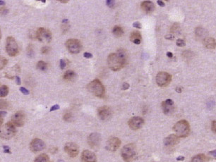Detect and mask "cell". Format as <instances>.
<instances>
[{"instance_id": "1", "label": "cell", "mask_w": 216, "mask_h": 162, "mask_svg": "<svg viewBox=\"0 0 216 162\" xmlns=\"http://www.w3.org/2000/svg\"><path fill=\"white\" fill-rule=\"evenodd\" d=\"M127 63V54L124 49H119L116 53H112L108 56L107 64L113 71L121 70Z\"/></svg>"}, {"instance_id": "2", "label": "cell", "mask_w": 216, "mask_h": 162, "mask_svg": "<svg viewBox=\"0 0 216 162\" xmlns=\"http://www.w3.org/2000/svg\"><path fill=\"white\" fill-rule=\"evenodd\" d=\"M87 89L90 92L93 94L95 96L102 98L105 95V87L99 80L95 79L91 81L87 85Z\"/></svg>"}, {"instance_id": "3", "label": "cell", "mask_w": 216, "mask_h": 162, "mask_svg": "<svg viewBox=\"0 0 216 162\" xmlns=\"http://www.w3.org/2000/svg\"><path fill=\"white\" fill-rule=\"evenodd\" d=\"M174 131L179 137H186L189 135L190 126L189 123L185 120L179 121L174 126Z\"/></svg>"}, {"instance_id": "4", "label": "cell", "mask_w": 216, "mask_h": 162, "mask_svg": "<svg viewBox=\"0 0 216 162\" xmlns=\"http://www.w3.org/2000/svg\"><path fill=\"white\" fill-rule=\"evenodd\" d=\"M121 157L126 162L133 161L136 156V148L133 144H128L122 148Z\"/></svg>"}, {"instance_id": "5", "label": "cell", "mask_w": 216, "mask_h": 162, "mask_svg": "<svg viewBox=\"0 0 216 162\" xmlns=\"http://www.w3.org/2000/svg\"><path fill=\"white\" fill-rule=\"evenodd\" d=\"M16 132V130L14 124L12 122H9L1 127V137L5 140H9L15 135Z\"/></svg>"}, {"instance_id": "6", "label": "cell", "mask_w": 216, "mask_h": 162, "mask_svg": "<svg viewBox=\"0 0 216 162\" xmlns=\"http://www.w3.org/2000/svg\"><path fill=\"white\" fill-rule=\"evenodd\" d=\"M7 52L10 57H16L19 54V46L16 40L13 37H8L6 44Z\"/></svg>"}, {"instance_id": "7", "label": "cell", "mask_w": 216, "mask_h": 162, "mask_svg": "<svg viewBox=\"0 0 216 162\" xmlns=\"http://www.w3.org/2000/svg\"><path fill=\"white\" fill-rule=\"evenodd\" d=\"M36 37L40 42L43 43H49L52 40V33L46 28H40L36 32Z\"/></svg>"}, {"instance_id": "8", "label": "cell", "mask_w": 216, "mask_h": 162, "mask_svg": "<svg viewBox=\"0 0 216 162\" xmlns=\"http://www.w3.org/2000/svg\"><path fill=\"white\" fill-rule=\"evenodd\" d=\"M66 47L71 54H78L81 51L82 45L80 41L76 39H69L66 41Z\"/></svg>"}, {"instance_id": "9", "label": "cell", "mask_w": 216, "mask_h": 162, "mask_svg": "<svg viewBox=\"0 0 216 162\" xmlns=\"http://www.w3.org/2000/svg\"><path fill=\"white\" fill-rule=\"evenodd\" d=\"M172 81V76L167 72L158 73L156 76V83L160 87H166Z\"/></svg>"}, {"instance_id": "10", "label": "cell", "mask_w": 216, "mask_h": 162, "mask_svg": "<svg viewBox=\"0 0 216 162\" xmlns=\"http://www.w3.org/2000/svg\"><path fill=\"white\" fill-rule=\"evenodd\" d=\"M100 142H101V137L99 133H91L88 137V143L89 146L93 149H98L100 145Z\"/></svg>"}, {"instance_id": "11", "label": "cell", "mask_w": 216, "mask_h": 162, "mask_svg": "<svg viewBox=\"0 0 216 162\" xmlns=\"http://www.w3.org/2000/svg\"><path fill=\"white\" fill-rule=\"evenodd\" d=\"M25 120V115L22 111H17L11 117V122L18 127H21L24 125Z\"/></svg>"}, {"instance_id": "12", "label": "cell", "mask_w": 216, "mask_h": 162, "mask_svg": "<svg viewBox=\"0 0 216 162\" xmlns=\"http://www.w3.org/2000/svg\"><path fill=\"white\" fill-rule=\"evenodd\" d=\"M64 151L71 157H76L79 153V148L74 142H68L65 145Z\"/></svg>"}, {"instance_id": "13", "label": "cell", "mask_w": 216, "mask_h": 162, "mask_svg": "<svg viewBox=\"0 0 216 162\" xmlns=\"http://www.w3.org/2000/svg\"><path fill=\"white\" fill-rule=\"evenodd\" d=\"M121 143V140L118 137H111L107 142L106 148H107V150L111 151V152H115L119 148Z\"/></svg>"}, {"instance_id": "14", "label": "cell", "mask_w": 216, "mask_h": 162, "mask_svg": "<svg viewBox=\"0 0 216 162\" xmlns=\"http://www.w3.org/2000/svg\"><path fill=\"white\" fill-rule=\"evenodd\" d=\"M98 116L101 120L107 121L112 116V110L107 106H103L98 109Z\"/></svg>"}, {"instance_id": "15", "label": "cell", "mask_w": 216, "mask_h": 162, "mask_svg": "<svg viewBox=\"0 0 216 162\" xmlns=\"http://www.w3.org/2000/svg\"><path fill=\"white\" fill-rule=\"evenodd\" d=\"M45 145L42 140L39 138L33 139L30 143V149L33 152H37L42 151L45 148Z\"/></svg>"}, {"instance_id": "16", "label": "cell", "mask_w": 216, "mask_h": 162, "mask_svg": "<svg viewBox=\"0 0 216 162\" xmlns=\"http://www.w3.org/2000/svg\"><path fill=\"white\" fill-rule=\"evenodd\" d=\"M144 120L141 117L135 116L131 118L129 121V125L131 129L132 130H138L144 125Z\"/></svg>"}, {"instance_id": "17", "label": "cell", "mask_w": 216, "mask_h": 162, "mask_svg": "<svg viewBox=\"0 0 216 162\" xmlns=\"http://www.w3.org/2000/svg\"><path fill=\"white\" fill-rule=\"evenodd\" d=\"M162 109L164 113L167 115L171 114L174 112V102L172 99H167L162 103Z\"/></svg>"}, {"instance_id": "18", "label": "cell", "mask_w": 216, "mask_h": 162, "mask_svg": "<svg viewBox=\"0 0 216 162\" xmlns=\"http://www.w3.org/2000/svg\"><path fill=\"white\" fill-rule=\"evenodd\" d=\"M81 159L83 162H96V156L89 150H84L82 152Z\"/></svg>"}, {"instance_id": "19", "label": "cell", "mask_w": 216, "mask_h": 162, "mask_svg": "<svg viewBox=\"0 0 216 162\" xmlns=\"http://www.w3.org/2000/svg\"><path fill=\"white\" fill-rule=\"evenodd\" d=\"M179 137L176 135H170L164 140V144L166 147H173L179 143Z\"/></svg>"}, {"instance_id": "20", "label": "cell", "mask_w": 216, "mask_h": 162, "mask_svg": "<svg viewBox=\"0 0 216 162\" xmlns=\"http://www.w3.org/2000/svg\"><path fill=\"white\" fill-rule=\"evenodd\" d=\"M141 9L145 13H151L155 10V5L150 1H143L141 3Z\"/></svg>"}, {"instance_id": "21", "label": "cell", "mask_w": 216, "mask_h": 162, "mask_svg": "<svg viewBox=\"0 0 216 162\" xmlns=\"http://www.w3.org/2000/svg\"><path fill=\"white\" fill-rule=\"evenodd\" d=\"M203 44L207 49H214L216 48V41L213 37H206V38L203 39Z\"/></svg>"}, {"instance_id": "22", "label": "cell", "mask_w": 216, "mask_h": 162, "mask_svg": "<svg viewBox=\"0 0 216 162\" xmlns=\"http://www.w3.org/2000/svg\"><path fill=\"white\" fill-rule=\"evenodd\" d=\"M131 42L136 45H139L141 42V35L138 31H133L130 35Z\"/></svg>"}, {"instance_id": "23", "label": "cell", "mask_w": 216, "mask_h": 162, "mask_svg": "<svg viewBox=\"0 0 216 162\" xmlns=\"http://www.w3.org/2000/svg\"><path fill=\"white\" fill-rule=\"evenodd\" d=\"M63 78L65 81H74L76 80V73L74 71L69 70L66 71V72H65V73L64 74Z\"/></svg>"}, {"instance_id": "24", "label": "cell", "mask_w": 216, "mask_h": 162, "mask_svg": "<svg viewBox=\"0 0 216 162\" xmlns=\"http://www.w3.org/2000/svg\"><path fill=\"white\" fill-rule=\"evenodd\" d=\"M112 33L113 35L117 37H120L123 35L124 34V31H123V28L121 26H119V25H116L113 28L112 30Z\"/></svg>"}, {"instance_id": "25", "label": "cell", "mask_w": 216, "mask_h": 162, "mask_svg": "<svg viewBox=\"0 0 216 162\" xmlns=\"http://www.w3.org/2000/svg\"><path fill=\"white\" fill-rule=\"evenodd\" d=\"M207 158L203 154H198L192 158L191 162H206Z\"/></svg>"}, {"instance_id": "26", "label": "cell", "mask_w": 216, "mask_h": 162, "mask_svg": "<svg viewBox=\"0 0 216 162\" xmlns=\"http://www.w3.org/2000/svg\"><path fill=\"white\" fill-rule=\"evenodd\" d=\"M34 162H49V157L47 154H42L36 158Z\"/></svg>"}, {"instance_id": "27", "label": "cell", "mask_w": 216, "mask_h": 162, "mask_svg": "<svg viewBox=\"0 0 216 162\" xmlns=\"http://www.w3.org/2000/svg\"><path fill=\"white\" fill-rule=\"evenodd\" d=\"M196 35L198 37H205L206 36V31H205L204 29H203V28H197V29H196ZM206 37H205V38H206Z\"/></svg>"}, {"instance_id": "28", "label": "cell", "mask_w": 216, "mask_h": 162, "mask_svg": "<svg viewBox=\"0 0 216 162\" xmlns=\"http://www.w3.org/2000/svg\"><path fill=\"white\" fill-rule=\"evenodd\" d=\"M9 93V87L7 85H4L1 86V89H0V95H1V97H4L7 96Z\"/></svg>"}, {"instance_id": "29", "label": "cell", "mask_w": 216, "mask_h": 162, "mask_svg": "<svg viewBox=\"0 0 216 162\" xmlns=\"http://www.w3.org/2000/svg\"><path fill=\"white\" fill-rule=\"evenodd\" d=\"M37 69L40 71H45L48 69V64L43 61H40L37 63Z\"/></svg>"}, {"instance_id": "30", "label": "cell", "mask_w": 216, "mask_h": 162, "mask_svg": "<svg viewBox=\"0 0 216 162\" xmlns=\"http://www.w3.org/2000/svg\"><path fill=\"white\" fill-rule=\"evenodd\" d=\"M170 31H171V33H179V32L180 31V27H179V24L174 23V25H173L171 27V29H170Z\"/></svg>"}, {"instance_id": "31", "label": "cell", "mask_w": 216, "mask_h": 162, "mask_svg": "<svg viewBox=\"0 0 216 162\" xmlns=\"http://www.w3.org/2000/svg\"><path fill=\"white\" fill-rule=\"evenodd\" d=\"M63 119L66 122L71 121V119H72V115H71V113H69V112H67V113H66L64 115Z\"/></svg>"}, {"instance_id": "32", "label": "cell", "mask_w": 216, "mask_h": 162, "mask_svg": "<svg viewBox=\"0 0 216 162\" xmlns=\"http://www.w3.org/2000/svg\"><path fill=\"white\" fill-rule=\"evenodd\" d=\"M68 64V61L65 59H61L60 60V68L61 69H64L66 67Z\"/></svg>"}, {"instance_id": "33", "label": "cell", "mask_w": 216, "mask_h": 162, "mask_svg": "<svg viewBox=\"0 0 216 162\" xmlns=\"http://www.w3.org/2000/svg\"><path fill=\"white\" fill-rule=\"evenodd\" d=\"M8 63V61H7V59H5L4 57H1V63H0V66H1V70L6 66V65Z\"/></svg>"}, {"instance_id": "34", "label": "cell", "mask_w": 216, "mask_h": 162, "mask_svg": "<svg viewBox=\"0 0 216 162\" xmlns=\"http://www.w3.org/2000/svg\"><path fill=\"white\" fill-rule=\"evenodd\" d=\"M106 4H107V5L109 7H110V8H113V7H115V1H112V0H107V1H106Z\"/></svg>"}, {"instance_id": "35", "label": "cell", "mask_w": 216, "mask_h": 162, "mask_svg": "<svg viewBox=\"0 0 216 162\" xmlns=\"http://www.w3.org/2000/svg\"><path fill=\"white\" fill-rule=\"evenodd\" d=\"M49 51H50L49 47L45 46V47H43L41 49V53H42V54H48V53L49 52Z\"/></svg>"}, {"instance_id": "36", "label": "cell", "mask_w": 216, "mask_h": 162, "mask_svg": "<svg viewBox=\"0 0 216 162\" xmlns=\"http://www.w3.org/2000/svg\"><path fill=\"white\" fill-rule=\"evenodd\" d=\"M185 42L184 40H182V39H179V40H177V45L179 47H184L185 46Z\"/></svg>"}, {"instance_id": "37", "label": "cell", "mask_w": 216, "mask_h": 162, "mask_svg": "<svg viewBox=\"0 0 216 162\" xmlns=\"http://www.w3.org/2000/svg\"><path fill=\"white\" fill-rule=\"evenodd\" d=\"M129 88V84L127 83H123L122 86H121V89H122L123 90H128V89Z\"/></svg>"}, {"instance_id": "38", "label": "cell", "mask_w": 216, "mask_h": 162, "mask_svg": "<svg viewBox=\"0 0 216 162\" xmlns=\"http://www.w3.org/2000/svg\"><path fill=\"white\" fill-rule=\"evenodd\" d=\"M20 91L22 92L23 94H24V95H28V94H29V91H28L27 89L24 88V87H21V88H20Z\"/></svg>"}, {"instance_id": "39", "label": "cell", "mask_w": 216, "mask_h": 162, "mask_svg": "<svg viewBox=\"0 0 216 162\" xmlns=\"http://www.w3.org/2000/svg\"><path fill=\"white\" fill-rule=\"evenodd\" d=\"M211 128H212V131L214 133L216 134V121H214L212 123V125H211Z\"/></svg>"}, {"instance_id": "40", "label": "cell", "mask_w": 216, "mask_h": 162, "mask_svg": "<svg viewBox=\"0 0 216 162\" xmlns=\"http://www.w3.org/2000/svg\"><path fill=\"white\" fill-rule=\"evenodd\" d=\"M208 154H209V155L211 156L212 158H213V159H216V150L211 151V152H210L209 153H208Z\"/></svg>"}, {"instance_id": "41", "label": "cell", "mask_w": 216, "mask_h": 162, "mask_svg": "<svg viewBox=\"0 0 216 162\" xmlns=\"http://www.w3.org/2000/svg\"><path fill=\"white\" fill-rule=\"evenodd\" d=\"M133 26L134 27V28H141V23H140L139 22H138V21H136V22L133 23Z\"/></svg>"}, {"instance_id": "42", "label": "cell", "mask_w": 216, "mask_h": 162, "mask_svg": "<svg viewBox=\"0 0 216 162\" xmlns=\"http://www.w3.org/2000/svg\"><path fill=\"white\" fill-rule=\"evenodd\" d=\"M59 109V106L58 105V104H55V105H54L53 107H52V108L50 109V111H55V110H57Z\"/></svg>"}, {"instance_id": "43", "label": "cell", "mask_w": 216, "mask_h": 162, "mask_svg": "<svg viewBox=\"0 0 216 162\" xmlns=\"http://www.w3.org/2000/svg\"><path fill=\"white\" fill-rule=\"evenodd\" d=\"M83 56H84L85 58H87V59L92 58V57H93L92 54H91V53H89V52H85L84 54H83Z\"/></svg>"}, {"instance_id": "44", "label": "cell", "mask_w": 216, "mask_h": 162, "mask_svg": "<svg viewBox=\"0 0 216 162\" xmlns=\"http://www.w3.org/2000/svg\"><path fill=\"white\" fill-rule=\"evenodd\" d=\"M7 105H8V104H7V102H6L5 101H4V100L1 101V108H8V107H7Z\"/></svg>"}, {"instance_id": "45", "label": "cell", "mask_w": 216, "mask_h": 162, "mask_svg": "<svg viewBox=\"0 0 216 162\" xmlns=\"http://www.w3.org/2000/svg\"><path fill=\"white\" fill-rule=\"evenodd\" d=\"M4 151L6 153H10V149L9 147L7 146H4Z\"/></svg>"}, {"instance_id": "46", "label": "cell", "mask_w": 216, "mask_h": 162, "mask_svg": "<svg viewBox=\"0 0 216 162\" xmlns=\"http://www.w3.org/2000/svg\"><path fill=\"white\" fill-rule=\"evenodd\" d=\"M165 38L167 39V40H173L174 37V36L172 35H168L165 36Z\"/></svg>"}, {"instance_id": "47", "label": "cell", "mask_w": 216, "mask_h": 162, "mask_svg": "<svg viewBox=\"0 0 216 162\" xmlns=\"http://www.w3.org/2000/svg\"><path fill=\"white\" fill-rule=\"evenodd\" d=\"M16 83H17L18 85L21 84V79H20V78L19 76L16 77Z\"/></svg>"}, {"instance_id": "48", "label": "cell", "mask_w": 216, "mask_h": 162, "mask_svg": "<svg viewBox=\"0 0 216 162\" xmlns=\"http://www.w3.org/2000/svg\"><path fill=\"white\" fill-rule=\"evenodd\" d=\"M158 4H159L160 6H162V7H164V6H165V4H164L163 1H158Z\"/></svg>"}, {"instance_id": "49", "label": "cell", "mask_w": 216, "mask_h": 162, "mask_svg": "<svg viewBox=\"0 0 216 162\" xmlns=\"http://www.w3.org/2000/svg\"><path fill=\"white\" fill-rule=\"evenodd\" d=\"M167 57H170V58H171V57H172V54L171 52H167Z\"/></svg>"}, {"instance_id": "50", "label": "cell", "mask_w": 216, "mask_h": 162, "mask_svg": "<svg viewBox=\"0 0 216 162\" xmlns=\"http://www.w3.org/2000/svg\"><path fill=\"white\" fill-rule=\"evenodd\" d=\"M60 1V2H62V3H63V4H66V3H68V1H67V0H65V1Z\"/></svg>"}, {"instance_id": "51", "label": "cell", "mask_w": 216, "mask_h": 162, "mask_svg": "<svg viewBox=\"0 0 216 162\" xmlns=\"http://www.w3.org/2000/svg\"><path fill=\"white\" fill-rule=\"evenodd\" d=\"M184 157H179V158H177V160H184Z\"/></svg>"}, {"instance_id": "52", "label": "cell", "mask_w": 216, "mask_h": 162, "mask_svg": "<svg viewBox=\"0 0 216 162\" xmlns=\"http://www.w3.org/2000/svg\"><path fill=\"white\" fill-rule=\"evenodd\" d=\"M181 92V89L180 88H177V92Z\"/></svg>"}]
</instances>
